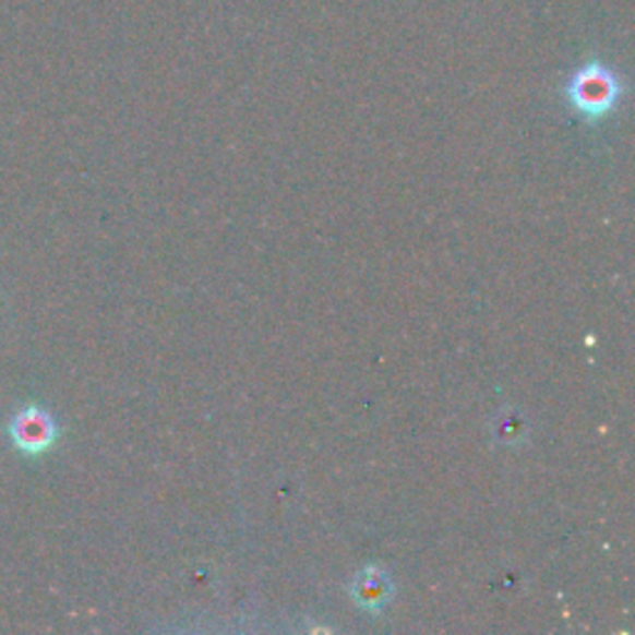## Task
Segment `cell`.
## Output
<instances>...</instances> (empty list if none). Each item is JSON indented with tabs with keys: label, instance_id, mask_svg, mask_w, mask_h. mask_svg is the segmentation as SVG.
I'll list each match as a JSON object with an SVG mask.
<instances>
[{
	"label": "cell",
	"instance_id": "obj_1",
	"mask_svg": "<svg viewBox=\"0 0 635 635\" xmlns=\"http://www.w3.org/2000/svg\"><path fill=\"white\" fill-rule=\"evenodd\" d=\"M623 95V80L615 70L591 60L580 65L566 83V99L588 122H598L611 115Z\"/></svg>",
	"mask_w": 635,
	"mask_h": 635
},
{
	"label": "cell",
	"instance_id": "obj_2",
	"mask_svg": "<svg viewBox=\"0 0 635 635\" xmlns=\"http://www.w3.org/2000/svg\"><path fill=\"white\" fill-rule=\"evenodd\" d=\"M58 438V428L52 417L40 407H25L15 415L11 424V440L25 455H43L52 447Z\"/></svg>",
	"mask_w": 635,
	"mask_h": 635
},
{
	"label": "cell",
	"instance_id": "obj_3",
	"mask_svg": "<svg viewBox=\"0 0 635 635\" xmlns=\"http://www.w3.org/2000/svg\"><path fill=\"white\" fill-rule=\"evenodd\" d=\"M390 578L380 568H366L352 580V601L366 611H380L390 598Z\"/></svg>",
	"mask_w": 635,
	"mask_h": 635
},
{
	"label": "cell",
	"instance_id": "obj_4",
	"mask_svg": "<svg viewBox=\"0 0 635 635\" xmlns=\"http://www.w3.org/2000/svg\"><path fill=\"white\" fill-rule=\"evenodd\" d=\"M496 434H499V440L502 442H516L524 434V420L522 417H502L499 420V428H496Z\"/></svg>",
	"mask_w": 635,
	"mask_h": 635
}]
</instances>
